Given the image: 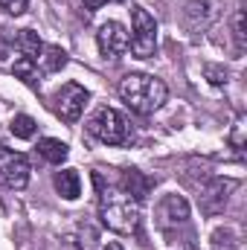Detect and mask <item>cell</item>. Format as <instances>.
<instances>
[{"label":"cell","mask_w":247,"mask_h":250,"mask_svg":"<svg viewBox=\"0 0 247 250\" xmlns=\"http://www.w3.org/2000/svg\"><path fill=\"white\" fill-rule=\"evenodd\" d=\"M93 184L99 192V215H102V224L114 233H123V236H134L140 230V204L125 195L120 187H111L105 184V178L99 172H93Z\"/></svg>","instance_id":"6da1fadb"},{"label":"cell","mask_w":247,"mask_h":250,"mask_svg":"<svg viewBox=\"0 0 247 250\" xmlns=\"http://www.w3.org/2000/svg\"><path fill=\"white\" fill-rule=\"evenodd\" d=\"M166 84L154 76H145V73H128L123 82H120V96L123 102L134 111V114H154L163 102H166Z\"/></svg>","instance_id":"7a4b0ae2"},{"label":"cell","mask_w":247,"mask_h":250,"mask_svg":"<svg viewBox=\"0 0 247 250\" xmlns=\"http://www.w3.org/2000/svg\"><path fill=\"white\" fill-rule=\"evenodd\" d=\"M87 131L96 140H102L105 146H125L131 140V125L117 108H99L87 120Z\"/></svg>","instance_id":"3957f363"},{"label":"cell","mask_w":247,"mask_h":250,"mask_svg":"<svg viewBox=\"0 0 247 250\" xmlns=\"http://www.w3.org/2000/svg\"><path fill=\"white\" fill-rule=\"evenodd\" d=\"M128 47L134 50L137 59H148L157 50V23H154V18L143 6L131 9V38H128Z\"/></svg>","instance_id":"277c9868"},{"label":"cell","mask_w":247,"mask_h":250,"mask_svg":"<svg viewBox=\"0 0 247 250\" xmlns=\"http://www.w3.org/2000/svg\"><path fill=\"white\" fill-rule=\"evenodd\" d=\"M87 99H90V93H87L82 84L67 82V84H62V87L56 90V96H53V108H56V114L62 117L64 123H76V120L82 117Z\"/></svg>","instance_id":"5b68a950"},{"label":"cell","mask_w":247,"mask_h":250,"mask_svg":"<svg viewBox=\"0 0 247 250\" xmlns=\"http://www.w3.org/2000/svg\"><path fill=\"white\" fill-rule=\"evenodd\" d=\"M0 178L9 189H23L29 184V160L21 151L0 146Z\"/></svg>","instance_id":"8992f818"},{"label":"cell","mask_w":247,"mask_h":250,"mask_svg":"<svg viewBox=\"0 0 247 250\" xmlns=\"http://www.w3.org/2000/svg\"><path fill=\"white\" fill-rule=\"evenodd\" d=\"M96 44H99V53L105 59H117V56H123L128 50V32H125V26L120 21H108V23L99 26Z\"/></svg>","instance_id":"52a82bcc"},{"label":"cell","mask_w":247,"mask_h":250,"mask_svg":"<svg viewBox=\"0 0 247 250\" xmlns=\"http://www.w3.org/2000/svg\"><path fill=\"white\" fill-rule=\"evenodd\" d=\"M236 189V181H212L209 187L204 189V195H201V209L206 212V215H218V212H224V207H227V198H230V192Z\"/></svg>","instance_id":"ba28073f"},{"label":"cell","mask_w":247,"mask_h":250,"mask_svg":"<svg viewBox=\"0 0 247 250\" xmlns=\"http://www.w3.org/2000/svg\"><path fill=\"white\" fill-rule=\"evenodd\" d=\"M186 218H189V204H186L184 195H166L157 204V221L163 227H178Z\"/></svg>","instance_id":"9c48e42d"},{"label":"cell","mask_w":247,"mask_h":250,"mask_svg":"<svg viewBox=\"0 0 247 250\" xmlns=\"http://www.w3.org/2000/svg\"><path fill=\"white\" fill-rule=\"evenodd\" d=\"M154 187V181L148 178V175H143L140 169H125L123 172V181H120V189H123L125 195H131L137 204L140 201H145L148 198V192Z\"/></svg>","instance_id":"30bf717a"},{"label":"cell","mask_w":247,"mask_h":250,"mask_svg":"<svg viewBox=\"0 0 247 250\" xmlns=\"http://www.w3.org/2000/svg\"><path fill=\"white\" fill-rule=\"evenodd\" d=\"M15 47L21 50V56L32 59L35 64H38V59H41V53H44V44H41L38 32H32V29H21V32L15 35Z\"/></svg>","instance_id":"8fae6325"},{"label":"cell","mask_w":247,"mask_h":250,"mask_svg":"<svg viewBox=\"0 0 247 250\" xmlns=\"http://www.w3.org/2000/svg\"><path fill=\"white\" fill-rule=\"evenodd\" d=\"M56 189H59V195L67 198V201H76L79 195H82V178H79V172L76 169H64L56 175Z\"/></svg>","instance_id":"7c38bea8"},{"label":"cell","mask_w":247,"mask_h":250,"mask_svg":"<svg viewBox=\"0 0 247 250\" xmlns=\"http://www.w3.org/2000/svg\"><path fill=\"white\" fill-rule=\"evenodd\" d=\"M38 154H41L47 163H53V166H62L64 160H67V143L47 137V140H41V143H38Z\"/></svg>","instance_id":"4fadbf2b"},{"label":"cell","mask_w":247,"mask_h":250,"mask_svg":"<svg viewBox=\"0 0 247 250\" xmlns=\"http://www.w3.org/2000/svg\"><path fill=\"white\" fill-rule=\"evenodd\" d=\"M41 67H44V73H56V70H62L64 64H67V53H64L62 47H44V53H41Z\"/></svg>","instance_id":"5bb4252c"},{"label":"cell","mask_w":247,"mask_h":250,"mask_svg":"<svg viewBox=\"0 0 247 250\" xmlns=\"http://www.w3.org/2000/svg\"><path fill=\"white\" fill-rule=\"evenodd\" d=\"M35 120L32 117H26V114H18L15 120H12V125H9V131L18 137V140H32L35 137Z\"/></svg>","instance_id":"9a60e30c"},{"label":"cell","mask_w":247,"mask_h":250,"mask_svg":"<svg viewBox=\"0 0 247 250\" xmlns=\"http://www.w3.org/2000/svg\"><path fill=\"white\" fill-rule=\"evenodd\" d=\"M209 15H212V3L209 0H192L189 6H186V18H189V23L195 21V18H201V26L209 21Z\"/></svg>","instance_id":"2e32d148"},{"label":"cell","mask_w":247,"mask_h":250,"mask_svg":"<svg viewBox=\"0 0 247 250\" xmlns=\"http://www.w3.org/2000/svg\"><path fill=\"white\" fill-rule=\"evenodd\" d=\"M15 76L21 79V82H26L29 87H35V62L32 59H26V56H21L18 62H15Z\"/></svg>","instance_id":"e0dca14e"},{"label":"cell","mask_w":247,"mask_h":250,"mask_svg":"<svg viewBox=\"0 0 247 250\" xmlns=\"http://www.w3.org/2000/svg\"><path fill=\"white\" fill-rule=\"evenodd\" d=\"M233 38H236V53H245V12L242 9L233 18Z\"/></svg>","instance_id":"ac0fdd59"},{"label":"cell","mask_w":247,"mask_h":250,"mask_svg":"<svg viewBox=\"0 0 247 250\" xmlns=\"http://www.w3.org/2000/svg\"><path fill=\"white\" fill-rule=\"evenodd\" d=\"M29 0H0V9H6L9 15H23Z\"/></svg>","instance_id":"d6986e66"},{"label":"cell","mask_w":247,"mask_h":250,"mask_svg":"<svg viewBox=\"0 0 247 250\" xmlns=\"http://www.w3.org/2000/svg\"><path fill=\"white\" fill-rule=\"evenodd\" d=\"M206 76H209V82H212V84H224V82H227L224 70H218V67H206Z\"/></svg>","instance_id":"ffe728a7"},{"label":"cell","mask_w":247,"mask_h":250,"mask_svg":"<svg viewBox=\"0 0 247 250\" xmlns=\"http://www.w3.org/2000/svg\"><path fill=\"white\" fill-rule=\"evenodd\" d=\"M82 3H84L87 12H96V9H102L105 3H120V0H82Z\"/></svg>","instance_id":"44dd1931"},{"label":"cell","mask_w":247,"mask_h":250,"mask_svg":"<svg viewBox=\"0 0 247 250\" xmlns=\"http://www.w3.org/2000/svg\"><path fill=\"white\" fill-rule=\"evenodd\" d=\"M105 250H123V245H117V242H111V245H108Z\"/></svg>","instance_id":"7402d4cb"}]
</instances>
